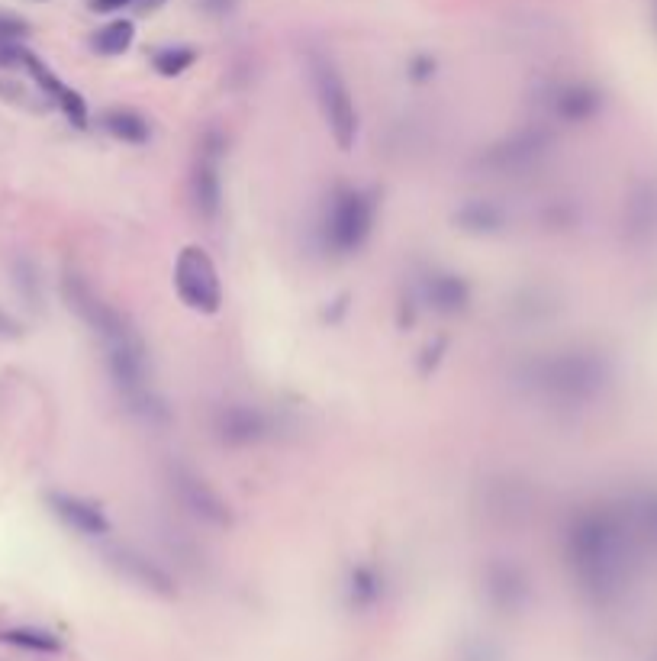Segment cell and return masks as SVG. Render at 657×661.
I'll use <instances>...</instances> for the list:
<instances>
[{"label":"cell","instance_id":"obj_1","mask_svg":"<svg viewBox=\"0 0 657 661\" xmlns=\"http://www.w3.org/2000/svg\"><path fill=\"white\" fill-rule=\"evenodd\" d=\"M310 75H313L319 107H323V117L332 129L335 142H339V149H352L358 136V110H355L352 91H348V84L339 75V68L329 59H323V55H313Z\"/></svg>","mask_w":657,"mask_h":661},{"label":"cell","instance_id":"obj_2","mask_svg":"<svg viewBox=\"0 0 657 661\" xmlns=\"http://www.w3.org/2000/svg\"><path fill=\"white\" fill-rule=\"evenodd\" d=\"M65 300H68V307L75 310L100 339H104L107 349H126V346H139L142 342L136 329L129 326L126 316L120 310H113L100 294H94L91 284H87L84 278H78V275L65 278Z\"/></svg>","mask_w":657,"mask_h":661},{"label":"cell","instance_id":"obj_3","mask_svg":"<svg viewBox=\"0 0 657 661\" xmlns=\"http://www.w3.org/2000/svg\"><path fill=\"white\" fill-rule=\"evenodd\" d=\"M371 226H374V197L364 191H342L326 213L323 239L335 255H352L371 236Z\"/></svg>","mask_w":657,"mask_h":661},{"label":"cell","instance_id":"obj_4","mask_svg":"<svg viewBox=\"0 0 657 661\" xmlns=\"http://www.w3.org/2000/svg\"><path fill=\"white\" fill-rule=\"evenodd\" d=\"M600 365L593 362L590 355H558V358H545L538 362L532 371V381L538 391H545L551 397L561 400H574V397H587L596 384H600Z\"/></svg>","mask_w":657,"mask_h":661},{"label":"cell","instance_id":"obj_5","mask_svg":"<svg viewBox=\"0 0 657 661\" xmlns=\"http://www.w3.org/2000/svg\"><path fill=\"white\" fill-rule=\"evenodd\" d=\"M174 284H178V294L191 310L216 313L219 304H223V287H219L216 265L197 246H187L181 252L178 268H174Z\"/></svg>","mask_w":657,"mask_h":661},{"label":"cell","instance_id":"obj_6","mask_svg":"<svg viewBox=\"0 0 657 661\" xmlns=\"http://www.w3.org/2000/svg\"><path fill=\"white\" fill-rule=\"evenodd\" d=\"M171 487H174V494L181 497V504L191 510L197 520L213 523V526H229L232 523L229 504L213 491L207 481L200 478V474H194L191 468L174 465L171 468Z\"/></svg>","mask_w":657,"mask_h":661},{"label":"cell","instance_id":"obj_7","mask_svg":"<svg viewBox=\"0 0 657 661\" xmlns=\"http://www.w3.org/2000/svg\"><path fill=\"white\" fill-rule=\"evenodd\" d=\"M268 416L261 413L258 407H248V404H229V407H219L213 416V433L219 442L226 445H255L268 436Z\"/></svg>","mask_w":657,"mask_h":661},{"label":"cell","instance_id":"obj_8","mask_svg":"<svg viewBox=\"0 0 657 661\" xmlns=\"http://www.w3.org/2000/svg\"><path fill=\"white\" fill-rule=\"evenodd\" d=\"M191 194L203 220L219 217V207H223V184H219V149L216 146H203V152L197 155V165L191 175Z\"/></svg>","mask_w":657,"mask_h":661},{"label":"cell","instance_id":"obj_9","mask_svg":"<svg viewBox=\"0 0 657 661\" xmlns=\"http://www.w3.org/2000/svg\"><path fill=\"white\" fill-rule=\"evenodd\" d=\"M548 146H551L548 133H542V129H522V133H516L509 142H503V146L490 149L487 165L496 171H522L535 165L538 158L548 152Z\"/></svg>","mask_w":657,"mask_h":661},{"label":"cell","instance_id":"obj_10","mask_svg":"<svg viewBox=\"0 0 657 661\" xmlns=\"http://www.w3.org/2000/svg\"><path fill=\"white\" fill-rule=\"evenodd\" d=\"M23 65L29 68V75H33V81L39 84L42 91H46V97H52L58 107L65 110V117L75 123V126H87V107H84V97L78 91H71L65 81H58L52 75V68L46 62H39L33 52L23 55Z\"/></svg>","mask_w":657,"mask_h":661},{"label":"cell","instance_id":"obj_11","mask_svg":"<svg viewBox=\"0 0 657 661\" xmlns=\"http://www.w3.org/2000/svg\"><path fill=\"white\" fill-rule=\"evenodd\" d=\"M49 504L71 529H78V533H84V536H107L110 533V523H107L104 510L94 507V504H87V500H81V497L52 494Z\"/></svg>","mask_w":657,"mask_h":661},{"label":"cell","instance_id":"obj_12","mask_svg":"<svg viewBox=\"0 0 657 661\" xmlns=\"http://www.w3.org/2000/svg\"><path fill=\"white\" fill-rule=\"evenodd\" d=\"M426 300L429 307L438 313H461L467 304H471V287L464 284V278L448 275V271H435V275L426 278Z\"/></svg>","mask_w":657,"mask_h":661},{"label":"cell","instance_id":"obj_13","mask_svg":"<svg viewBox=\"0 0 657 661\" xmlns=\"http://www.w3.org/2000/svg\"><path fill=\"white\" fill-rule=\"evenodd\" d=\"M110 558H113V565L120 568L123 574H129L133 581L152 587V591H171V578L152 562V558H145L133 549H113Z\"/></svg>","mask_w":657,"mask_h":661},{"label":"cell","instance_id":"obj_14","mask_svg":"<svg viewBox=\"0 0 657 661\" xmlns=\"http://www.w3.org/2000/svg\"><path fill=\"white\" fill-rule=\"evenodd\" d=\"M104 126L116 139L123 142H133V146H145L152 139V126L149 120L142 117L136 110H107L104 113Z\"/></svg>","mask_w":657,"mask_h":661},{"label":"cell","instance_id":"obj_15","mask_svg":"<svg viewBox=\"0 0 657 661\" xmlns=\"http://www.w3.org/2000/svg\"><path fill=\"white\" fill-rule=\"evenodd\" d=\"M455 223L467 233H496L503 226V210L493 207L490 200H471L455 213Z\"/></svg>","mask_w":657,"mask_h":661},{"label":"cell","instance_id":"obj_16","mask_svg":"<svg viewBox=\"0 0 657 661\" xmlns=\"http://www.w3.org/2000/svg\"><path fill=\"white\" fill-rule=\"evenodd\" d=\"M593 110H596V94L590 88H580V84H571V88L558 91V97H554V113L567 123L587 120Z\"/></svg>","mask_w":657,"mask_h":661},{"label":"cell","instance_id":"obj_17","mask_svg":"<svg viewBox=\"0 0 657 661\" xmlns=\"http://www.w3.org/2000/svg\"><path fill=\"white\" fill-rule=\"evenodd\" d=\"M136 39V26L129 20H113L94 36V49L100 55H123Z\"/></svg>","mask_w":657,"mask_h":661},{"label":"cell","instance_id":"obj_18","mask_svg":"<svg viewBox=\"0 0 657 661\" xmlns=\"http://www.w3.org/2000/svg\"><path fill=\"white\" fill-rule=\"evenodd\" d=\"M194 49H184V46H171V49H162L155 55V71L158 75H165V78H174V75H181V71H187L194 65Z\"/></svg>","mask_w":657,"mask_h":661},{"label":"cell","instance_id":"obj_19","mask_svg":"<svg viewBox=\"0 0 657 661\" xmlns=\"http://www.w3.org/2000/svg\"><path fill=\"white\" fill-rule=\"evenodd\" d=\"M4 639L13 645H23V649H55V639L46 632H33V629H10L4 632Z\"/></svg>","mask_w":657,"mask_h":661},{"label":"cell","instance_id":"obj_20","mask_svg":"<svg viewBox=\"0 0 657 661\" xmlns=\"http://www.w3.org/2000/svg\"><path fill=\"white\" fill-rule=\"evenodd\" d=\"M29 33V26L20 17H10V13H0V42H23Z\"/></svg>","mask_w":657,"mask_h":661},{"label":"cell","instance_id":"obj_21","mask_svg":"<svg viewBox=\"0 0 657 661\" xmlns=\"http://www.w3.org/2000/svg\"><path fill=\"white\" fill-rule=\"evenodd\" d=\"M0 336H10V339H13V336H20V326L13 323L4 310H0Z\"/></svg>","mask_w":657,"mask_h":661},{"label":"cell","instance_id":"obj_22","mask_svg":"<svg viewBox=\"0 0 657 661\" xmlns=\"http://www.w3.org/2000/svg\"><path fill=\"white\" fill-rule=\"evenodd\" d=\"M126 4H136V0H94V10H120Z\"/></svg>","mask_w":657,"mask_h":661}]
</instances>
